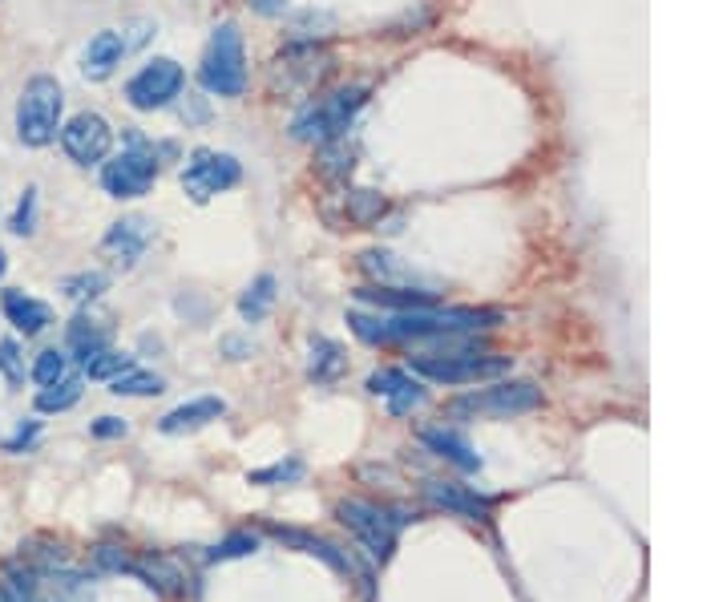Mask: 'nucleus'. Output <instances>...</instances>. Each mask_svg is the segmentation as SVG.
Masks as SVG:
<instances>
[{"label": "nucleus", "instance_id": "f257e3e1", "mask_svg": "<svg viewBox=\"0 0 727 602\" xmlns=\"http://www.w3.org/2000/svg\"><path fill=\"white\" fill-rule=\"evenodd\" d=\"M498 308H416V312H348V328L356 331V340L372 348L392 344H425L437 336H461V331H485L498 328Z\"/></svg>", "mask_w": 727, "mask_h": 602}, {"label": "nucleus", "instance_id": "f03ea898", "mask_svg": "<svg viewBox=\"0 0 727 602\" xmlns=\"http://www.w3.org/2000/svg\"><path fill=\"white\" fill-rule=\"evenodd\" d=\"M336 517L368 550V559L380 562V566L392 562V554H397V534L409 522H416V514L404 510V505H376V502H360V498H348V502L336 505Z\"/></svg>", "mask_w": 727, "mask_h": 602}, {"label": "nucleus", "instance_id": "7ed1b4c3", "mask_svg": "<svg viewBox=\"0 0 727 602\" xmlns=\"http://www.w3.org/2000/svg\"><path fill=\"white\" fill-rule=\"evenodd\" d=\"M368 101V89L352 86V89H336L328 98H312L300 105V114L291 117V138L303 146H324L331 138H343L352 134V122L364 110Z\"/></svg>", "mask_w": 727, "mask_h": 602}, {"label": "nucleus", "instance_id": "20e7f679", "mask_svg": "<svg viewBox=\"0 0 727 602\" xmlns=\"http://www.w3.org/2000/svg\"><path fill=\"white\" fill-rule=\"evenodd\" d=\"M158 171H162L158 146L146 142L138 129H129L122 154H110V159L101 162V190L117 202L142 199V195L154 190Z\"/></svg>", "mask_w": 727, "mask_h": 602}, {"label": "nucleus", "instance_id": "39448f33", "mask_svg": "<svg viewBox=\"0 0 727 602\" xmlns=\"http://www.w3.org/2000/svg\"><path fill=\"white\" fill-rule=\"evenodd\" d=\"M61 114H65V93H61L58 77L37 73L16 98V138L29 150H45L49 142H58Z\"/></svg>", "mask_w": 727, "mask_h": 602}, {"label": "nucleus", "instance_id": "423d86ee", "mask_svg": "<svg viewBox=\"0 0 727 602\" xmlns=\"http://www.w3.org/2000/svg\"><path fill=\"white\" fill-rule=\"evenodd\" d=\"M542 409V388L529 380H498L489 388H473L461 392L444 404V413L453 421H510V416H526Z\"/></svg>", "mask_w": 727, "mask_h": 602}, {"label": "nucleus", "instance_id": "0eeeda50", "mask_svg": "<svg viewBox=\"0 0 727 602\" xmlns=\"http://www.w3.org/2000/svg\"><path fill=\"white\" fill-rule=\"evenodd\" d=\"M199 86L214 98H242V89H247V49H242V33L235 21L214 25L199 61Z\"/></svg>", "mask_w": 727, "mask_h": 602}, {"label": "nucleus", "instance_id": "6e6552de", "mask_svg": "<svg viewBox=\"0 0 727 602\" xmlns=\"http://www.w3.org/2000/svg\"><path fill=\"white\" fill-rule=\"evenodd\" d=\"M510 368H514V360L498 356V352H413V373L444 388L493 380Z\"/></svg>", "mask_w": 727, "mask_h": 602}, {"label": "nucleus", "instance_id": "1a4fd4ad", "mask_svg": "<svg viewBox=\"0 0 727 602\" xmlns=\"http://www.w3.org/2000/svg\"><path fill=\"white\" fill-rule=\"evenodd\" d=\"M331 73V53L324 45H312V41H296L287 45L284 53L275 58L272 65V93L279 98H303V93H312L324 77Z\"/></svg>", "mask_w": 727, "mask_h": 602}, {"label": "nucleus", "instance_id": "9d476101", "mask_svg": "<svg viewBox=\"0 0 727 602\" xmlns=\"http://www.w3.org/2000/svg\"><path fill=\"white\" fill-rule=\"evenodd\" d=\"M183 190L190 202H199L206 206L211 199L218 195H227L230 187H239L242 178V166L235 154H223V150H211V146H199V150H190V159L183 166Z\"/></svg>", "mask_w": 727, "mask_h": 602}, {"label": "nucleus", "instance_id": "9b49d317", "mask_svg": "<svg viewBox=\"0 0 727 602\" xmlns=\"http://www.w3.org/2000/svg\"><path fill=\"white\" fill-rule=\"evenodd\" d=\"M183 89H186L183 65L174 58H154L126 81V101L138 114H154V110H166V105H174V101L183 98Z\"/></svg>", "mask_w": 727, "mask_h": 602}, {"label": "nucleus", "instance_id": "f8f14e48", "mask_svg": "<svg viewBox=\"0 0 727 602\" xmlns=\"http://www.w3.org/2000/svg\"><path fill=\"white\" fill-rule=\"evenodd\" d=\"M61 150H65V159L73 166H101V162L110 159V150H114V126L105 122L101 114L93 110H82V114H73L70 122H61Z\"/></svg>", "mask_w": 727, "mask_h": 602}, {"label": "nucleus", "instance_id": "ddd939ff", "mask_svg": "<svg viewBox=\"0 0 727 602\" xmlns=\"http://www.w3.org/2000/svg\"><path fill=\"white\" fill-rule=\"evenodd\" d=\"M267 534H272V538H279L284 545H296V550H303V554L319 559L324 566H331L336 574H348V578H352V574H360V582H364V594L372 599V574L360 570V562L352 559L348 550L324 542V538H315V534H308V530H291V526H267Z\"/></svg>", "mask_w": 727, "mask_h": 602}, {"label": "nucleus", "instance_id": "4468645a", "mask_svg": "<svg viewBox=\"0 0 727 602\" xmlns=\"http://www.w3.org/2000/svg\"><path fill=\"white\" fill-rule=\"evenodd\" d=\"M368 392L372 397H385L388 416H409L413 409H421L428 401V388L409 368H376L368 376Z\"/></svg>", "mask_w": 727, "mask_h": 602}, {"label": "nucleus", "instance_id": "2eb2a0df", "mask_svg": "<svg viewBox=\"0 0 727 602\" xmlns=\"http://www.w3.org/2000/svg\"><path fill=\"white\" fill-rule=\"evenodd\" d=\"M154 239V223L142 215H126L117 218L114 227L105 230V239H101V255H110L117 267H138V259L146 255V247Z\"/></svg>", "mask_w": 727, "mask_h": 602}, {"label": "nucleus", "instance_id": "dca6fc26", "mask_svg": "<svg viewBox=\"0 0 727 602\" xmlns=\"http://www.w3.org/2000/svg\"><path fill=\"white\" fill-rule=\"evenodd\" d=\"M425 502L444 510V514L469 517V522H489V514H493L489 498H481L469 486H456V481H425Z\"/></svg>", "mask_w": 727, "mask_h": 602}, {"label": "nucleus", "instance_id": "f3484780", "mask_svg": "<svg viewBox=\"0 0 727 602\" xmlns=\"http://www.w3.org/2000/svg\"><path fill=\"white\" fill-rule=\"evenodd\" d=\"M126 37L117 29H101L89 37V45L82 49V77L86 81H110L117 73V65L126 61Z\"/></svg>", "mask_w": 727, "mask_h": 602}, {"label": "nucleus", "instance_id": "a211bd4d", "mask_svg": "<svg viewBox=\"0 0 727 602\" xmlns=\"http://www.w3.org/2000/svg\"><path fill=\"white\" fill-rule=\"evenodd\" d=\"M360 272L368 275V279H376L380 287H413V291H437V284L433 279H425L421 272H413V267H404L392 251H364L360 255ZM441 296V291H437Z\"/></svg>", "mask_w": 727, "mask_h": 602}, {"label": "nucleus", "instance_id": "6ab92c4d", "mask_svg": "<svg viewBox=\"0 0 727 602\" xmlns=\"http://www.w3.org/2000/svg\"><path fill=\"white\" fill-rule=\"evenodd\" d=\"M0 312H4V319L21 336H41L53 324V308L45 300H37V296H29V291H16V287L0 291Z\"/></svg>", "mask_w": 727, "mask_h": 602}, {"label": "nucleus", "instance_id": "aec40b11", "mask_svg": "<svg viewBox=\"0 0 727 602\" xmlns=\"http://www.w3.org/2000/svg\"><path fill=\"white\" fill-rule=\"evenodd\" d=\"M421 444H425L428 453L444 457L449 465H456L461 474H481V453L473 449L465 432L444 429V425H437V429H421Z\"/></svg>", "mask_w": 727, "mask_h": 602}, {"label": "nucleus", "instance_id": "412c9836", "mask_svg": "<svg viewBox=\"0 0 727 602\" xmlns=\"http://www.w3.org/2000/svg\"><path fill=\"white\" fill-rule=\"evenodd\" d=\"M218 416H227V401L223 397H195V401H183L178 409L158 421V432H166V437H178V432H195L202 425H211Z\"/></svg>", "mask_w": 727, "mask_h": 602}, {"label": "nucleus", "instance_id": "4be33fe9", "mask_svg": "<svg viewBox=\"0 0 727 602\" xmlns=\"http://www.w3.org/2000/svg\"><path fill=\"white\" fill-rule=\"evenodd\" d=\"M356 300L372 303L376 312H416V308H433L441 296H437V291H413V287L364 284V287H356Z\"/></svg>", "mask_w": 727, "mask_h": 602}, {"label": "nucleus", "instance_id": "5701e85b", "mask_svg": "<svg viewBox=\"0 0 727 602\" xmlns=\"http://www.w3.org/2000/svg\"><path fill=\"white\" fill-rule=\"evenodd\" d=\"M126 574H134L142 587H150L154 594H183L186 590V578H183V570L174 566V562H166V559H154V554H146V559H129V566H126Z\"/></svg>", "mask_w": 727, "mask_h": 602}, {"label": "nucleus", "instance_id": "b1692460", "mask_svg": "<svg viewBox=\"0 0 727 602\" xmlns=\"http://www.w3.org/2000/svg\"><path fill=\"white\" fill-rule=\"evenodd\" d=\"M343 373H348L343 348L336 340H328V336H315L312 348H308V376H312V385H336Z\"/></svg>", "mask_w": 727, "mask_h": 602}, {"label": "nucleus", "instance_id": "393cba45", "mask_svg": "<svg viewBox=\"0 0 727 602\" xmlns=\"http://www.w3.org/2000/svg\"><path fill=\"white\" fill-rule=\"evenodd\" d=\"M101 348H110V331H105V324H98L93 316H73L70 328H65V352H73L77 360H89L93 352H101Z\"/></svg>", "mask_w": 727, "mask_h": 602}, {"label": "nucleus", "instance_id": "a878e982", "mask_svg": "<svg viewBox=\"0 0 727 602\" xmlns=\"http://www.w3.org/2000/svg\"><path fill=\"white\" fill-rule=\"evenodd\" d=\"M82 392H86V376H61L53 385H41L37 392V413H70L73 404L82 401Z\"/></svg>", "mask_w": 727, "mask_h": 602}, {"label": "nucleus", "instance_id": "bb28decb", "mask_svg": "<svg viewBox=\"0 0 727 602\" xmlns=\"http://www.w3.org/2000/svg\"><path fill=\"white\" fill-rule=\"evenodd\" d=\"M275 275L272 272H263L259 279H251V287L242 291L239 296V316H242V324H259V319H267V312L275 308Z\"/></svg>", "mask_w": 727, "mask_h": 602}, {"label": "nucleus", "instance_id": "cd10ccee", "mask_svg": "<svg viewBox=\"0 0 727 602\" xmlns=\"http://www.w3.org/2000/svg\"><path fill=\"white\" fill-rule=\"evenodd\" d=\"M138 360L129 356V352H117V348H101V352H93L89 360H82V376H89V380H114V376L129 373Z\"/></svg>", "mask_w": 727, "mask_h": 602}, {"label": "nucleus", "instance_id": "c85d7f7f", "mask_svg": "<svg viewBox=\"0 0 727 602\" xmlns=\"http://www.w3.org/2000/svg\"><path fill=\"white\" fill-rule=\"evenodd\" d=\"M110 392H114V397H158V392H166V380H162L158 373H146V368L134 364L129 373L110 380Z\"/></svg>", "mask_w": 727, "mask_h": 602}, {"label": "nucleus", "instance_id": "c756f323", "mask_svg": "<svg viewBox=\"0 0 727 602\" xmlns=\"http://www.w3.org/2000/svg\"><path fill=\"white\" fill-rule=\"evenodd\" d=\"M315 150H319V171L328 174V178H343V174L356 166V146H348V134L315 146Z\"/></svg>", "mask_w": 727, "mask_h": 602}, {"label": "nucleus", "instance_id": "7c9ffc66", "mask_svg": "<svg viewBox=\"0 0 727 602\" xmlns=\"http://www.w3.org/2000/svg\"><path fill=\"white\" fill-rule=\"evenodd\" d=\"M385 211H388L385 195H376V190H348V218H352L356 227H372V223H380Z\"/></svg>", "mask_w": 727, "mask_h": 602}, {"label": "nucleus", "instance_id": "2f4dec72", "mask_svg": "<svg viewBox=\"0 0 727 602\" xmlns=\"http://www.w3.org/2000/svg\"><path fill=\"white\" fill-rule=\"evenodd\" d=\"M61 291L70 296L73 303H89L98 300L101 291H110V272H77L61 279Z\"/></svg>", "mask_w": 727, "mask_h": 602}, {"label": "nucleus", "instance_id": "473e14b6", "mask_svg": "<svg viewBox=\"0 0 727 602\" xmlns=\"http://www.w3.org/2000/svg\"><path fill=\"white\" fill-rule=\"evenodd\" d=\"M303 477V461L300 457H287V461H275L267 469H255V474H247V486H291V481H300Z\"/></svg>", "mask_w": 727, "mask_h": 602}, {"label": "nucleus", "instance_id": "72a5a7b5", "mask_svg": "<svg viewBox=\"0 0 727 602\" xmlns=\"http://www.w3.org/2000/svg\"><path fill=\"white\" fill-rule=\"evenodd\" d=\"M259 550V538L251 530H239V534H227L218 545L206 550V562H235V559H247V554H255Z\"/></svg>", "mask_w": 727, "mask_h": 602}, {"label": "nucleus", "instance_id": "f704fd0d", "mask_svg": "<svg viewBox=\"0 0 727 602\" xmlns=\"http://www.w3.org/2000/svg\"><path fill=\"white\" fill-rule=\"evenodd\" d=\"M33 380L37 385H53L61 376H70V352L65 348H45L41 356L33 360Z\"/></svg>", "mask_w": 727, "mask_h": 602}, {"label": "nucleus", "instance_id": "c9c22d12", "mask_svg": "<svg viewBox=\"0 0 727 602\" xmlns=\"http://www.w3.org/2000/svg\"><path fill=\"white\" fill-rule=\"evenodd\" d=\"M37 206H41V190L29 187L21 195V202H16L13 218H9V230H13L16 239H29L33 230H37Z\"/></svg>", "mask_w": 727, "mask_h": 602}, {"label": "nucleus", "instance_id": "e433bc0d", "mask_svg": "<svg viewBox=\"0 0 727 602\" xmlns=\"http://www.w3.org/2000/svg\"><path fill=\"white\" fill-rule=\"evenodd\" d=\"M0 373L9 376V385H21V380H25V360H21L16 340H0Z\"/></svg>", "mask_w": 727, "mask_h": 602}, {"label": "nucleus", "instance_id": "4c0bfd02", "mask_svg": "<svg viewBox=\"0 0 727 602\" xmlns=\"http://www.w3.org/2000/svg\"><path fill=\"white\" fill-rule=\"evenodd\" d=\"M37 441H41V421H21V429L4 441V453H33Z\"/></svg>", "mask_w": 727, "mask_h": 602}, {"label": "nucleus", "instance_id": "58836bf2", "mask_svg": "<svg viewBox=\"0 0 727 602\" xmlns=\"http://www.w3.org/2000/svg\"><path fill=\"white\" fill-rule=\"evenodd\" d=\"M93 562H98L101 570H110V574H126L129 554L122 550V545H98V550H93Z\"/></svg>", "mask_w": 727, "mask_h": 602}, {"label": "nucleus", "instance_id": "ea45409f", "mask_svg": "<svg viewBox=\"0 0 727 602\" xmlns=\"http://www.w3.org/2000/svg\"><path fill=\"white\" fill-rule=\"evenodd\" d=\"M129 432V425L122 416H98L93 425H89V437H98V441H122Z\"/></svg>", "mask_w": 727, "mask_h": 602}, {"label": "nucleus", "instance_id": "a19ab883", "mask_svg": "<svg viewBox=\"0 0 727 602\" xmlns=\"http://www.w3.org/2000/svg\"><path fill=\"white\" fill-rule=\"evenodd\" d=\"M223 352H227V360H247L251 356V344L239 340V336H227V340H223Z\"/></svg>", "mask_w": 727, "mask_h": 602}, {"label": "nucleus", "instance_id": "79ce46f5", "mask_svg": "<svg viewBox=\"0 0 727 602\" xmlns=\"http://www.w3.org/2000/svg\"><path fill=\"white\" fill-rule=\"evenodd\" d=\"M251 9H255L259 16H279L287 9V0H251Z\"/></svg>", "mask_w": 727, "mask_h": 602}, {"label": "nucleus", "instance_id": "37998d69", "mask_svg": "<svg viewBox=\"0 0 727 602\" xmlns=\"http://www.w3.org/2000/svg\"><path fill=\"white\" fill-rule=\"evenodd\" d=\"M0 602H21V599H16L13 590H9V587H4V582H0Z\"/></svg>", "mask_w": 727, "mask_h": 602}, {"label": "nucleus", "instance_id": "c03bdc74", "mask_svg": "<svg viewBox=\"0 0 727 602\" xmlns=\"http://www.w3.org/2000/svg\"><path fill=\"white\" fill-rule=\"evenodd\" d=\"M4 272H9V255L0 251V279H4Z\"/></svg>", "mask_w": 727, "mask_h": 602}]
</instances>
